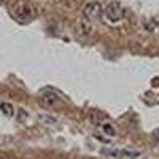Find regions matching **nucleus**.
I'll use <instances>...</instances> for the list:
<instances>
[{
	"label": "nucleus",
	"instance_id": "2",
	"mask_svg": "<svg viewBox=\"0 0 159 159\" xmlns=\"http://www.w3.org/2000/svg\"><path fill=\"white\" fill-rule=\"evenodd\" d=\"M102 16L107 19V22L116 24L123 19V7L119 2H110L103 7V13Z\"/></svg>",
	"mask_w": 159,
	"mask_h": 159
},
{
	"label": "nucleus",
	"instance_id": "7",
	"mask_svg": "<svg viewBox=\"0 0 159 159\" xmlns=\"http://www.w3.org/2000/svg\"><path fill=\"white\" fill-rule=\"evenodd\" d=\"M76 29H78V32L81 34V35H91L92 30H94V24L81 16V18L78 19V22H76Z\"/></svg>",
	"mask_w": 159,
	"mask_h": 159
},
{
	"label": "nucleus",
	"instance_id": "4",
	"mask_svg": "<svg viewBox=\"0 0 159 159\" xmlns=\"http://www.w3.org/2000/svg\"><path fill=\"white\" fill-rule=\"evenodd\" d=\"M102 13H103V7L99 3V2H89L84 8H83V18L91 21L94 24L96 21H99L102 18Z\"/></svg>",
	"mask_w": 159,
	"mask_h": 159
},
{
	"label": "nucleus",
	"instance_id": "1",
	"mask_svg": "<svg viewBox=\"0 0 159 159\" xmlns=\"http://www.w3.org/2000/svg\"><path fill=\"white\" fill-rule=\"evenodd\" d=\"M10 13L18 22H22V24L30 22L35 18L34 7L29 2H25V0H16V2H13L10 5Z\"/></svg>",
	"mask_w": 159,
	"mask_h": 159
},
{
	"label": "nucleus",
	"instance_id": "3",
	"mask_svg": "<svg viewBox=\"0 0 159 159\" xmlns=\"http://www.w3.org/2000/svg\"><path fill=\"white\" fill-rule=\"evenodd\" d=\"M100 153L103 156H108V157H113V159H135L140 156L139 151H134V150H121V148H102Z\"/></svg>",
	"mask_w": 159,
	"mask_h": 159
},
{
	"label": "nucleus",
	"instance_id": "10",
	"mask_svg": "<svg viewBox=\"0 0 159 159\" xmlns=\"http://www.w3.org/2000/svg\"><path fill=\"white\" fill-rule=\"evenodd\" d=\"M40 119H42L45 124H48V126H54L57 123V118L51 116V115H40Z\"/></svg>",
	"mask_w": 159,
	"mask_h": 159
},
{
	"label": "nucleus",
	"instance_id": "8",
	"mask_svg": "<svg viewBox=\"0 0 159 159\" xmlns=\"http://www.w3.org/2000/svg\"><path fill=\"white\" fill-rule=\"evenodd\" d=\"M99 126H100V132L105 134L107 137H116L118 135V129H116V126L111 121H103Z\"/></svg>",
	"mask_w": 159,
	"mask_h": 159
},
{
	"label": "nucleus",
	"instance_id": "9",
	"mask_svg": "<svg viewBox=\"0 0 159 159\" xmlns=\"http://www.w3.org/2000/svg\"><path fill=\"white\" fill-rule=\"evenodd\" d=\"M0 111H2L3 115H7V116H13L15 115V107H13L11 103L3 102V103H0Z\"/></svg>",
	"mask_w": 159,
	"mask_h": 159
},
{
	"label": "nucleus",
	"instance_id": "6",
	"mask_svg": "<svg viewBox=\"0 0 159 159\" xmlns=\"http://www.w3.org/2000/svg\"><path fill=\"white\" fill-rule=\"evenodd\" d=\"M143 27L150 35L159 37V19L157 18H150L143 21Z\"/></svg>",
	"mask_w": 159,
	"mask_h": 159
},
{
	"label": "nucleus",
	"instance_id": "5",
	"mask_svg": "<svg viewBox=\"0 0 159 159\" xmlns=\"http://www.w3.org/2000/svg\"><path fill=\"white\" fill-rule=\"evenodd\" d=\"M38 102H40V105H42L43 108H56L59 105V96L56 94V92L46 89L43 92H40Z\"/></svg>",
	"mask_w": 159,
	"mask_h": 159
}]
</instances>
